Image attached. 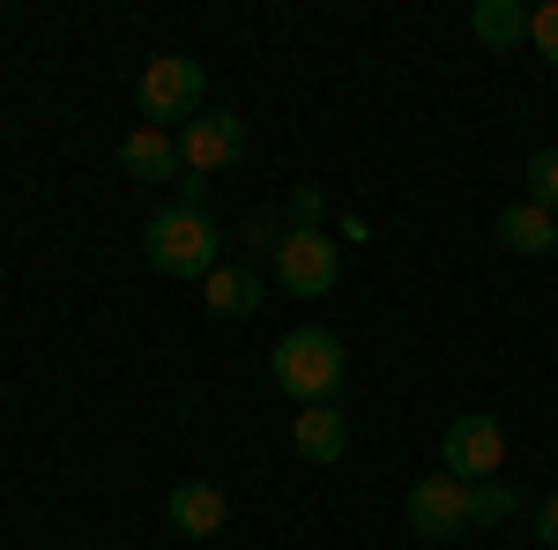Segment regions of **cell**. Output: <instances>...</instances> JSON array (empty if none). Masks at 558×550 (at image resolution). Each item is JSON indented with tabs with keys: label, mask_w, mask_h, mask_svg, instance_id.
Wrapping results in <instances>:
<instances>
[{
	"label": "cell",
	"mask_w": 558,
	"mask_h": 550,
	"mask_svg": "<svg viewBox=\"0 0 558 550\" xmlns=\"http://www.w3.org/2000/svg\"><path fill=\"white\" fill-rule=\"evenodd\" d=\"M202 305H209L216 320H246L260 305V276L254 268H209L202 276Z\"/></svg>",
	"instance_id": "11"
},
{
	"label": "cell",
	"mask_w": 558,
	"mask_h": 550,
	"mask_svg": "<svg viewBox=\"0 0 558 550\" xmlns=\"http://www.w3.org/2000/svg\"><path fill=\"white\" fill-rule=\"evenodd\" d=\"M529 45H536V52L558 68V0H544V8L529 15Z\"/></svg>",
	"instance_id": "16"
},
{
	"label": "cell",
	"mask_w": 558,
	"mask_h": 550,
	"mask_svg": "<svg viewBox=\"0 0 558 550\" xmlns=\"http://www.w3.org/2000/svg\"><path fill=\"white\" fill-rule=\"evenodd\" d=\"M268 372H276V387L291 394V402H336V387H343V342L328 335V328H291V335L276 342V357H268Z\"/></svg>",
	"instance_id": "1"
},
{
	"label": "cell",
	"mask_w": 558,
	"mask_h": 550,
	"mask_svg": "<svg viewBox=\"0 0 558 550\" xmlns=\"http://www.w3.org/2000/svg\"><path fill=\"white\" fill-rule=\"evenodd\" d=\"M239 157H246V120H239V112H202V120L179 127V164L194 171V179L231 171Z\"/></svg>",
	"instance_id": "6"
},
{
	"label": "cell",
	"mask_w": 558,
	"mask_h": 550,
	"mask_svg": "<svg viewBox=\"0 0 558 550\" xmlns=\"http://www.w3.org/2000/svg\"><path fill=\"white\" fill-rule=\"evenodd\" d=\"M410 528H417L425 543H454V536L470 528V484H462V476H425V484L410 491Z\"/></svg>",
	"instance_id": "7"
},
{
	"label": "cell",
	"mask_w": 558,
	"mask_h": 550,
	"mask_svg": "<svg viewBox=\"0 0 558 550\" xmlns=\"http://www.w3.org/2000/svg\"><path fill=\"white\" fill-rule=\"evenodd\" d=\"M536 528H544V543L558 550V499H551V506H544V521H536Z\"/></svg>",
	"instance_id": "17"
},
{
	"label": "cell",
	"mask_w": 558,
	"mask_h": 550,
	"mask_svg": "<svg viewBox=\"0 0 558 550\" xmlns=\"http://www.w3.org/2000/svg\"><path fill=\"white\" fill-rule=\"evenodd\" d=\"M521 499H514V484H470V528L476 521H507Z\"/></svg>",
	"instance_id": "15"
},
{
	"label": "cell",
	"mask_w": 558,
	"mask_h": 550,
	"mask_svg": "<svg viewBox=\"0 0 558 550\" xmlns=\"http://www.w3.org/2000/svg\"><path fill=\"white\" fill-rule=\"evenodd\" d=\"M120 164H128L134 179H172L179 171V142L157 134V127H134L128 142H120Z\"/></svg>",
	"instance_id": "12"
},
{
	"label": "cell",
	"mask_w": 558,
	"mask_h": 550,
	"mask_svg": "<svg viewBox=\"0 0 558 550\" xmlns=\"http://www.w3.org/2000/svg\"><path fill=\"white\" fill-rule=\"evenodd\" d=\"M521 179H529V201H536V209H558V149H536Z\"/></svg>",
	"instance_id": "14"
},
{
	"label": "cell",
	"mask_w": 558,
	"mask_h": 550,
	"mask_svg": "<svg viewBox=\"0 0 558 550\" xmlns=\"http://www.w3.org/2000/svg\"><path fill=\"white\" fill-rule=\"evenodd\" d=\"M439 462H447V476H462V484L499 476V462H507V431H499V417H454L447 439H439Z\"/></svg>",
	"instance_id": "5"
},
{
	"label": "cell",
	"mask_w": 558,
	"mask_h": 550,
	"mask_svg": "<svg viewBox=\"0 0 558 550\" xmlns=\"http://www.w3.org/2000/svg\"><path fill=\"white\" fill-rule=\"evenodd\" d=\"M202 89H209L202 60L157 52V60L142 68V112H149V120H194V112H202Z\"/></svg>",
	"instance_id": "4"
},
{
	"label": "cell",
	"mask_w": 558,
	"mask_h": 550,
	"mask_svg": "<svg viewBox=\"0 0 558 550\" xmlns=\"http://www.w3.org/2000/svg\"><path fill=\"white\" fill-rule=\"evenodd\" d=\"M291 439H299V454L305 462H343V447H350V424L336 402H313V410H299V424H291Z\"/></svg>",
	"instance_id": "8"
},
{
	"label": "cell",
	"mask_w": 558,
	"mask_h": 550,
	"mask_svg": "<svg viewBox=\"0 0 558 550\" xmlns=\"http://www.w3.org/2000/svg\"><path fill=\"white\" fill-rule=\"evenodd\" d=\"M336 276H343V260H336V239H328V231L291 223V231L276 239V283H283L291 297H328Z\"/></svg>",
	"instance_id": "3"
},
{
	"label": "cell",
	"mask_w": 558,
	"mask_h": 550,
	"mask_svg": "<svg viewBox=\"0 0 558 550\" xmlns=\"http://www.w3.org/2000/svg\"><path fill=\"white\" fill-rule=\"evenodd\" d=\"M165 513H172V528L179 536H194V543H202V536H216V528H223V491H216V484H179L172 499H165Z\"/></svg>",
	"instance_id": "10"
},
{
	"label": "cell",
	"mask_w": 558,
	"mask_h": 550,
	"mask_svg": "<svg viewBox=\"0 0 558 550\" xmlns=\"http://www.w3.org/2000/svg\"><path fill=\"white\" fill-rule=\"evenodd\" d=\"M470 30H476L484 45H499V52H507V45L529 38V8H514V0H476Z\"/></svg>",
	"instance_id": "13"
},
{
	"label": "cell",
	"mask_w": 558,
	"mask_h": 550,
	"mask_svg": "<svg viewBox=\"0 0 558 550\" xmlns=\"http://www.w3.org/2000/svg\"><path fill=\"white\" fill-rule=\"evenodd\" d=\"M216 246L223 239H216L209 209H165V216H149V231H142V254H149L157 276H209Z\"/></svg>",
	"instance_id": "2"
},
{
	"label": "cell",
	"mask_w": 558,
	"mask_h": 550,
	"mask_svg": "<svg viewBox=\"0 0 558 550\" xmlns=\"http://www.w3.org/2000/svg\"><path fill=\"white\" fill-rule=\"evenodd\" d=\"M499 246H507V254H551L558 216L536 209V201H507V209H499Z\"/></svg>",
	"instance_id": "9"
}]
</instances>
